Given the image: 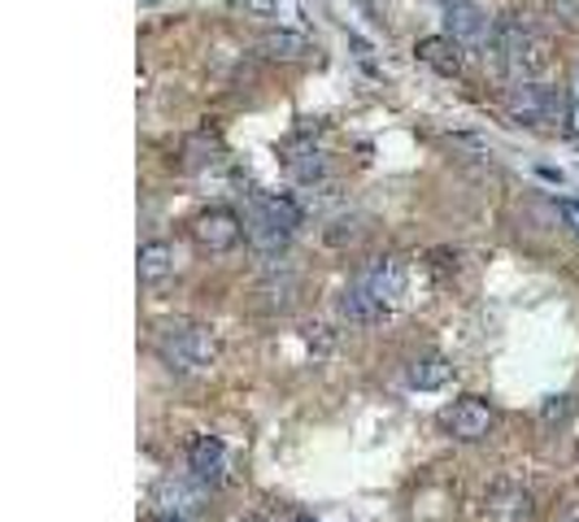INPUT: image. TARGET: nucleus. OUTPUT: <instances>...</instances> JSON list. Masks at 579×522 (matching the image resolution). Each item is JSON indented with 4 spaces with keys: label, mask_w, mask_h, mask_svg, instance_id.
<instances>
[{
    "label": "nucleus",
    "mask_w": 579,
    "mask_h": 522,
    "mask_svg": "<svg viewBox=\"0 0 579 522\" xmlns=\"http://www.w3.org/2000/svg\"><path fill=\"white\" fill-rule=\"evenodd\" d=\"M406 279H410V270H406V261L401 258H375L367 261L362 270H358V288H367V292H375V297H383L388 305L401 297V288H406Z\"/></svg>",
    "instance_id": "obj_8"
},
{
    "label": "nucleus",
    "mask_w": 579,
    "mask_h": 522,
    "mask_svg": "<svg viewBox=\"0 0 579 522\" xmlns=\"http://www.w3.org/2000/svg\"><path fill=\"white\" fill-rule=\"evenodd\" d=\"M158 505H161V514L183 519V514H192V510L201 505V488H192L188 479H166L158 488Z\"/></svg>",
    "instance_id": "obj_14"
},
{
    "label": "nucleus",
    "mask_w": 579,
    "mask_h": 522,
    "mask_svg": "<svg viewBox=\"0 0 579 522\" xmlns=\"http://www.w3.org/2000/svg\"><path fill=\"white\" fill-rule=\"evenodd\" d=\"M571 410H576V401H571V396H553V401L540 410V418H545V422H562Z\"/></svg>",
    "instance_id": "obj_17"
},
{
    "label": "nucleus",
    "mask_w": 579,
    "mask_h": 522,
    "mask_svg": "<svg viewBox=\"0 0 579 522\" xmlns=\"http://www.w3.org/2000/svg\"><path fill=\"white\" fill-rule=\"evenodd\" d=\"M445 431L453 435V440H467V444H475V440H483L488 431H492V410L479 401V396H462L458 405H449L445 410Z\"/></svg>",
    "instance_id": "obj_6"
},
{
    "label": "nucleus",
    "mask_w": 579,
    "mask_h": 522,
    "mask_svg": "<svg viewBox=\"0 0 579 522\" xmlns=\"http://www.w3.org/2000/svg\"><path fill=\"white\" fill-rule=\"evenodd\" d=\"M240 235H244V227H240V218H236L231 209H210V213H201V218L192 222V240H197L206 253H227V249H236Z\"/></svg>",
    "instance_id": "obj_5"
},
{
    "label": "nucleus",
    "mask_w": 579,
    "mask_h": 522,
    "mask_svg": "<svg viewBox=\"0 0 579 522\" xmlns=\"http://www.w3.org/2000/svg\"><path fill=\"white\" fill-rule=\"evenodd\" d=\"M576 88H579V66H576Z\"/></svg>",
    "instance_id": "obj_22"
},
{
    "label": "nucleus",
    "mask_w": 579,
    "mask_h": 522,
    "mask_svg": "<svg viewBox=\"0 0 579 522\" xmlns=\"http://www.w3.org/2000/svg\"><path fill=\"white\" fill-rule=\"evenodd\" d=\"M453 379V365L445 362V358H422V362L410 365V383L419 388V392H436V388H445Z\"/></svg>",
    "instance_id": "obj_16"
},
{
    "label": "nucleus",
    "mask_w": 579,
    "mask_h": 522,
    "mask_svg": "<svg viewBox=\"0 0 579 522\" xmlns=\"http://www.w3.org/2000/svg\"><path fill=\"white\" fill-rule=\"evenodd\" d=\"M567 522H579V514H571V519H567Z\"/></svg>",
    "instance_id": "obj_21"
},
{
    "label": "nucleus",
    "mask_w": 579,
    "mask_h": 522,
    "mask_svg": "<svg viewBox=\"0 0 579 522\" xmlns=\"http://www.w3.org/2000/svg\"><path fill=\"white\" fill-rule=\"evenodd\" d=\"M218 353V340L206 322H192V318H174V322H161L158 331V358L174 374H197L206 370Z\"/></svg>",
    "instance_id": "obj_2"
},
{
    "label": "nucleus",
    "mask_w": 579,
    "mask_h": 522,
    "mask_svg": "<svg viewBox=\"0 0 579 522\" xmlns=\"http://www.w3.org/2000/svg\"><path fill=\"white\" fill-rule=\"evenodd\" d=\"M445 22H449V40H458V44H488V40H492V27H497L475 0L449 4V9H445Z\"/></svg>",
    "instance_id": "obj_9"
},
{
    "label": "nucleus",
    "mask_w": 579,
    "mask_h": 522,
    "mask_svg": "<svg viewBox=\"0 0 579 522\" xmlns=\"http://www.w3.org/2000/svg\"><path fill=\"white\" fill-rule=\"evenodd\" d=\"M136 270H140V283H166V279L174 274V249H170L166 240H149V244H140Z\"/></svg>",
    "instance_id": "obj_13"
},
{
    "label": "nucleus",
    "mask_w": 579,
    "mask_h": 522,
    "mask_svg": "<svg viewBox=\"0 0 579 522\" xmlns=\"http://www.w3.org/2000/svg\"><path fill=\"white\" fill-rule=\"evenodd\" d=\"M562 135H567V140H579V101H571L567 113H562Z\"/></svg>",
    "instance_id": "obj_18"
},
{
    "label": "nucleus",
    "mask_w": 579,
    "mask_h": 522,
    "mask_svg": "<svg viewBox=\"0 0 579 522\" xmlns=\"http://www.w3.org/2000/svg\"><path fill=\"white\" fill-rule=\"evenodd\" d=\"M158 522H183V519H170V514H161V519Z\"/></svg>",
    "instance_id": "obj_20"
},
{
    "label": "nucleus",
    "mask_w": 579,
    "mask_h": 522,
    "mask_svg": "<svg viewBox=\"0 0 579 522\" xmlns=\"http://www.w3.org/2000/svg\"><path fill=\"white\" fill-rule=\"evenodd\" d=\"M388 301L383 297H375V292H367V288H345V297H340V313L349 318V322H362V327H370V322H383L388 318Z\"/></svg>",
    "instance_id": "obj_12"
},
{
    "label": "nucleus",
    "mask_w": 579,
    "mask_h": 522,
    "mask_svg": "<svg viewBox=\"0 0 579 522\" xmlns=\"http://www.w3.org/2000/svg\"><path fill=\"white\" fill-rule=\"evenodd\" d=\"M483 514L492 522H527L536 514V501L519 483H492L483 492Z\"/></svg>",
    "instance_id": "obj_7"
},
{
    "label": "nucleus",
    "mask_w": 579,
    "mask_h": 522,
    "mask_svg": "<svg viewBox=\"0 0 579 522\" xmlns=\"http://www.w3.org/2000/svg\"><path fill=\"white\" fill-rule=\"evenodd\" d=\"M488 57H492V66H497L510 83H540V74L553 66V44L527 22L523 13H506V18H497V27H492Z\"/></svg>",
    "instance_id": "obj_1"
},
{
    "label": "nucleus",
    "mask_w": 579,
    "mask_h": 522,
    "mask_svg": "<svg viewBox=\"0 0 579 522\" xmlns=\"http://www.w3.org/2000/svg\"><path fill=\"white\" fill-rule=\"evenodd\" d=\"M419 52V61H427L436 74H445V79H458L462 74V44L458 40H449V36H427L415 44Z\"/></svg>",
    "instance_id": "obj_10"
},
{
    "label": "nucleus",
    "mask_w": 579,
    "mask_h": 522,
    "mask_svg": "<svg viewBox=\"0 0 579 522\" xmlns=\"http://www.w3.org/2000/svg\"><path fill=\"white\" fill-rule=\"evenodd\" d=\"M562 218H567V227L579 235V201H567V205H562Z\"/></svg>",
    "instance_id": "obj_19"
},
{
    "label": "nucleus",
    "mask_w": 579,
    "mask_h": 522,
    "mask_svg": "<svg viewBox=\"0 0 579 522\" xmlns=\"http://www.w3.org/2000/svg\"><path fill=\"white\" fill-rule=\"evenodd\" d=\"M567 97L545 88V83H510L506 88V109L515 122H527V127H540V122H562L567 113Z\"/></svg>",
    "instance_id": "obj_4"
},
{
    "label": "nucleus",
    "mask_w": 579,
    "mask_h": 522,
    "mask_svg": "<svg viewBox=\"0 0 579 522\" xmlns=\"http://www.w3.org/2000/svg\"><path fill=\"white\" fill-rule=\"evenodd\" d=\"M297 222H301V213H297L292 201H279V197H258V201H253V213H249L244 235L253 240V249H258V253H279V249L292 240Z\"/></svg>",
    "instance_id": "obj_3"
},
{
    "label": "nucleus",
    "mask_w": 579,
    "mask_h": 522,
    "mask_svg": "<svg viewBox=\"0 0 579 522\" xmlns=\"http://www.w3.org/2000/svg\"><path fill=\"white\" fill-rule=\"evenodd\" d=\"M258 49L274 61H301V57H310V40L297 36V31H270V36H262Z\"/></svg>",
    "instance_id": "obj_15"
},
{
    "label": "nucleus",
    "mask_w": 579,
    "mask_h": 522,
    "mask_svg": "<svg viewBox=\"0 0 579 522\" xmlns=\"http://www.w3.org/2000/svg\"><path fill=\"white\" fill-rule=\"evenodd\" d=\"M188 466H192V474H197L201 483H218L222 470H227V449H222V440L197 435V440L188 444Z\"/></svg>",
    "instance_id": "obj_11"
},
{
    "label": "nucleus",
    "mask_w": 579,
    "mask_h": 522,
    "mask_svg": "<svg viewBox=\"0 0 579 522\" xmlns=\"http://www.w3.org/2000/svg\"><path fill=\"white\" fill-rule=\"evenodd\" d=\"M249 522H262V519H249Z\"/></svg>",
    "instance_id": "obj_23"
}]
</instances>
